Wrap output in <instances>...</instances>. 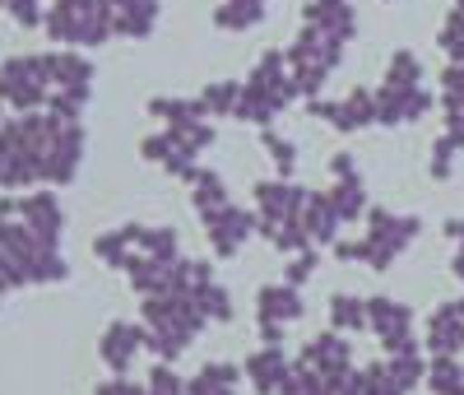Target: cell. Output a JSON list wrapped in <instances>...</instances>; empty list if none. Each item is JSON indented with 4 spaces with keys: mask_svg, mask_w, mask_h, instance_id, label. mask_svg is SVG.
I'll use <instances>...</instances> for the list:
<instances>
[{
    "mask_svg": "<svg viewBox=\"0 0 464 395\" xmlns=\"http://www.w3.org/2000/svg\"><path fill=\"white\" fill-rule=\"evenodd\" d=\"M140 316H144V353H153L159 363H177L181 353L190 349L209 316L200 311V302L186 293H163V298H140Z\"/></svg>",
    "mask_w": 464,
    "mask_h": 395,
    "instance_id": "1",
    "label": "cell"
},
{
    "mask_svg": "<svg viewBox=\"0 0 464 395\" xmlns=\"http://www.w3.org/2000/svg\"><path fill=\"white\" fill-rule=\"evenodd\" d=\"M302 98L297 79L288 70V52H265L251 74L242 79V103H237V116L232 122H246V126H269L279 112H288L293 103Z\"/></svg>",
    "mask_w": 464,
    "mask_h": 395,
    "instance_id": "2",
    "label": "cell"
},
{
    "mask_svg": "<svg viewBox=\"0 0 464 395\" xmlns=\"http://www.w3.org/2000/svg\"><path fill=\"white\" fill-rule=\"evenodd\" d=\"M43 33L52 47H102L116 33L111 0H52Z\"/></svg>",
    "mask_w": 464,
    "mask_h": 395,
    "instance_id": "3",
    "label": "cell"
},
{
    "mask_svg": "<svg viewBox=\"0 0 464 395\" xmlns=\"http://www.w3.org/2000/svg\"><path fill=\"white\" fill-rule=\"evenodd\" d=\"M362 223H367V232L358 237V265H367V270H391L422 232L418 214H395L381 205H372Z\"/></svg>",
    "mask_w": 464,
    "mask_h": 395,
    "instance_id": "4",
    "label": "cell"
},
{
    "mask_svg": "<svg viewBox=\"0 0 464 395\" xmlns=\"http://www.w3.org/2000/svg\"><path fill=\"white\" fill-rule=\"evenodd\" d=\"M343 47H348V43H339V37H330V33L316 28V24H302V28H297V37L288 43V70H293V79H297L302 98H321L325 79H330V74L339 70V61H343Z\"/></svg>",
    "mask_w": 464,
    "mask_h": 395,
    "instance_id": "5",
    "label": "cell"
},
{
    "mask_svg": "<svg viewBox=\"0 0 464 395\" xmlns=\"http://www.w3.org/2000/svg\"><path fill=\"white\" fill-rule=\"evenodd\" d=\"M52 98V70H47V52L33 56H10L0 61V103L14 112H37Z\"/></svg>",
    "mask_w": 464,
    "mask_h": 395,
    "instance_id": "6",
    "label": "cell"
},
{
    "mask_svg": "<svg viewBox=\"0 0 464 395\" xmlns=\"http://www.w3.org/2000/svg\"><path fill=\"white\" fill-rule=\"evenodd\" d=\"M84 149H89V135H84V122H61L56 135L47 140L43 158H37V186H70L84 168Z\"/></svg>",
    "mask_w": 464,
    "mask_h": 395,
    "instance_id": "7",
    "label": "cell"
},
{
    "mask_svg": "<svg viewBox=\"0 0 464 395\" xmlns=\"http://www.w3.org/2000/svg\"><path fill=\"white\" fill-rule=\"evenodd\" d=\"M200 223H205V237H209V252H214L218 261H232V256H237L251 237L260 232V214L246 210V205H237V201H227L223 210L205 214Z\"/></svg>",
    "mask_w": 464,
    "mask_h": 395,
    "instance_id": "8",
    "label": "cell"
},
{
    "mask_svg": "<svg viewBox=\"0 0 464 395\" xmlns=\"http://www.w3.org/2000/svg\"><path fill=\"white\" fill-rule=\"evenodd\" d=\"M306 112L316 122L334 126V131H362V126H376V94L372 89H348L343 98H306Z\"/></svg>",
    "mask_w": 464,
    "mask_h": 395,
    "instance_id": "9",
    "label": "cell"
},
{
    "mask_svg": "<svg viewBox=\"0 0 464 395\" xmlns=\"http://www.w3.org/2000/svg\"><path fill=\"white\" fill-rule=\"evenodd\" d=\"M367 331L381 340L385 353L395 349H413V307H404L400 298H367Z\"/></svg>",
    "mask_w": 464,
    "mask_h": 395,
    "instance_id": "10",
    "label": "cell"
},
{
    "mask_svg": "<svg viewBox=\"0 0 464 395\" xmlns=\"http://www.w3.org/2000/svg\"><path fill=\"white\" fill-rule=\"evenodd\" d=\"M256 214H260V228L269 223H288V219H302L306 210V186H297L293 177H269V182H256Z\"/></svg>",
    "mask_w": 464,
    "mask_h": 395,
    "instance_id": "11",
    "label": "cell"
},
{
    "mask_svg": "<svg viewBox=\"0 0 464 395\" xmlns=\"http://www.w3.org/2000/svg\"><path fill=\"white\" fill-rule=\"evenodd\" d=\"M140 158H144V163H159L168 177H177V182H196V173H200V163H196V149H186L181 140H177V131H153V135H144L140 140Z\"/></svg>",
    "mask_w": 464,
    "mask_h": 395,
    "instance_id": "12",
    "label": "cell"
},
{
    "mask_svg": "<svg viewBox=\"0 0 464 395\" xmlns=\"http://www.w3.org/2000/svg\"><path fill=\"white\" fill-rule=\"evenodd\" d=\"M144 353V321H111L102 335H98V359L111 377H130L135 359Z\"/></svg>",
    "mask_w": 464,
    "mask_h": 395,
    "instance_id": "13",
    "label": "cell"
},
{
    "mask_svg": "<svg viewBox=\"0 0 464 395\" xmlns=\"http://www.w3.org/2000/svg\"><path fill=\"white\" fill-rule=\"evenodd\" d=\"M432 112V94L413 84V89H391L381 84L376 89V126H413Z\"/></svg>",
    "mask_w": 464,
    "mask_h": 395,
    "instance_id": "14",
    "label": "cell"
},
{
    "mask_svg": "<svg viewBox=\"0 0 464 395\" xmlns=\"http://www.w3.org/2000/svg\"><path fill=\"white\" fill-rule=\"evenodd\" d=\"M47 70H52V89H65L74 98H93V79H98V65L84 56V52H74V47H52L47 52Z\"/></svg>",
    "mask_w": 464,
    "mask_h": 395,
    "instance_id": "15",
    "label": "cell"
},
{
    "mask_svg": "<svg viewBox=\"0 0 464 395\" xmlns=\"http://www.w3.org/2000/svg\"><path fill=\"white\" fill-rule=\"evenodd\" d=\"M242 372H246V381H251L256 395H279L284 381H288V372H293V359H288L284 344H260L251 359L242 363Z\"/></svg>",
    "mask_w": 464,
    "mask_h": 395,
    "instance_id": "16",
    "label": "cell"
},
{
    "mask_svg": "<svg viewBox=\"0 0 464 395\" xmlns=\"http://www.w3.org/2000/svg\"><path fill=\"white\" fill-rule=\"evenodd\" d=\"M19 219H24L37 237H47V242H56V247H61V232H65V205H61L56 186L33 191V195H19Z\"/></svg>",
    "mask_w": 464,
    "mask_h": 395,
    "instance_id": "17",
    "label": "cell"
},
{
    "mask_svg": "<svg viewBox=\"0 0 464 395\" xmlns=\"http://www.w3.org/2000/svg\"><path fill=\"white\" fill-rule=\"evenodd\" d=\"M306 316V302H302V289L279 280V284H265L256 293V321H275V326H293Z\"/></svg>",
    "mask_w": 464,
    "mask_h": 395,
    "instance_id": "18",
    "label": "cell"
},
{
    "mask_svg": "<svg viewBox=\"0 0 464 395\" xmlns=\"http://www.w3.org/2000/svg\"><path fill=\"white\" fill-rule=\"evenodd\" d=\"M422 349L428 353H464V311L459 302H441L432 316H428V335H422Z\"/></svg>",
    "mask_w": 464,
    "mask_h": 395,
    "instance_id": "19",
    "label": "cell"
},
{
    "mask_svg": "<svg viewBox=\"0 0 464 395\" xmlns=\"http://www.w3.org/2000/svg\"><path fill=\"white\" fill-rule=\"evenodd\" d=\"M302 359L312 363V368H321L325 377H334V372H343V368H353V344H348V335H343V331H334V326H330L325 335L306 340Z\"/></svg>",
    "mask_w": 464,
    "mask_h": 395,
    "instance_id": "20",
    "label": "cell"
},
{
    "mask_svg": "<svg viewBox=\"0 0 464 395\" xmlns=\"http://www.w3.org/2000/svg\"><path fill=\"white\" fill-rule=\"evenodd\" d=\"M159 0H111V24H116V37H135V43H144V37H153V28H159Z\"/></svg>",
    "mask_w": 464,
    "mask_h": 395,
    "instance_id": "21",
    "label": "cell"
},
{
    "mask_svg": "<svg viewBox=\"0 0 464 395\" xmlns=\"http://www.w3.org/2000/svg\"><path fill=\"white\" fill-rule=\"evenodd\" d=\"M93 256L107 270H130V261L140 256V223H121V228H107L93 237Z\"/></svg>",
    "mask_w": 464,
    "mask_h": 395,
    "instance_id": "22",
    "label": "cell"
},
{
    "mask_svg": "<svg viewBox=\"0 0 464 395\" xmlns=\"http://www.w3.org/2000/svg\"><path fill=\"white\" fill-rule=\"evenodd\" d=\"M302 223H306V232H312V242H316V247L339 242V228H343V219H339V210H334V201H330V191H312V195H306Z\"/></svg>",
    "mask_w": 464,
    "mask_h": 395,
    "instance_id": "23",
    "label": "cell"
},
{
    "mask_svg": "<svg viewBox=\"0 0 464 395\" xmlns=\"http://www.w3.org/2000/svg\"><path fill=\"white\" fill-rule=\"evenodd\" d=\"M242 363H227V359H214L205 363L196 377L186 381V395H237V381H242Z\"/></svg>",
    "mask_w": 464,
    "mask_h": 395,
    "instance_id": "24",
    "label": "cell"
},
{
    "mask_svg": "<svg viewBox=\"0 0 464 395\" xmlns=\"http://www.w3.org/2000/svg\"><path fill=\"white\" fill-rule=\"evenodd\" d=\"M144 112L153 116V122H163V126H186V122H205V116H209L200 94L196 98H149ZM209 122H214V116H209Z\"/></svg>",
    "mask_w": 464,
    "mask_h": 395,
    "instance_id": "25",
    "label": "cell"
},
{
    "mask_svg": "<svg viewBox=\"0 0 464 395\" xmlns=\"http://www.w3.org/2000/svg\"><path fill=\"white\" fill-rule=\"evenodd\" d=\"M330 201H334V210H339V219H343V223H362V219H367V210H372L367 186H362V173H358V177H334Z\"/></svg>",
    "mask_w": 464,
    "mask_h": 395,
    "instance_id": "26",
    "label": "cell"
},
{
    "mask_svg": "<svg viewBox=\"0 0 464 395\" xmlns=\"http://www.w3.org/2000/svg\"><path fill=\"white\" fill-rule=\"evenodd\" d=\"M227 201H232V195H227V182H223V173H214V168H200V173H196V182H190V205H196V214L205 219V214L223 210Z\"/></svg>",
    "mask_w": 464,
    "mask_h": 395,
    "instance_id": "27",
    "label": "cell"
},
{
    "mask_svg": "<svg viewBox=\"0 0 464 395\" xmlns=\"http://www.w3.org/2000/svg\"><path fill=\"white\" fill-rule=\"evenodd\" d=\"M190 298L200 302V311L209 316V326H227L232 316H237V307H232V293H227L218 280H205V284H196V289H190Z\"/></svg>",
    "mask_w": 464,
    "mask_h": 395,
    "instance_id": "28",
    "label": "cell"
},
{
    "mask_svg": "<svg viewBox=\"0 0 464 395\" xmlns=\"http://www.w3.org/2000/svg\"><path fill=\"white\" fill-rule=\"evenodd\" d=\"M330 326L343 331V335H362V331H367V298L334 293V298H330Z\"/></svg>",
    "mask_w": 464,
    "mask_h": 395,
    "instance_id": "29",
    "label": "cell"
},
{
    "mask_svg": "<svg viewBox=\"0 0 464 395\" xmlns=\"http://www.w3.org/2000/svg\"><path fill=\"white\" fill-rule=\"evenodd\" d=\"M260 237L269 247H279L284 256H293V252H306V247H316L312 242V232H306V223L302 219H288V223H269V228H260Z\"/></svg>",
    "mask_w": 464,
    "mask_h": 395,
    "instance_id": "30",
    "label": "cell"
},
{
    "mask_svg": "<svg viewBox=\"0 0 464 395\" xmlns=\"http://www.w3.org/2000/svg\"><path fill=\"white\" fill-rule=\"evenodd\" d=\"M381 84H391V89H413V84H422V61H418L409 47L391 52V61H385V74H381Z\"/></svg>",
    "mask_w": 464,
    "mask_h": 395,
    "instance_id": "31",
    "label": "cell"
},
{
    "mask_svg": "<svg viewBox=\"0 0 464 395\" xmlns=\"http://www.w3.org/2000/svg\"><path fill=\"white\" fill-rule=\"evenodd\" d=\"M209 116H237V103H242V79H214V84L200 89Z\"/></svg>",
    "mask_w": 464,
    "mask_h": 395,
    "instance_id": "32",
    "label": "cell"
},
{
    "mask_svg": "<svg viewBox=\"0 0 464 395\" xmlns=\"http://www.w3.org/2000/svg\"><path fill=\"white\" fill-rule=\"evenodd\" d=\"M260 144H265V153H269V163H275L279 177H293L297 173V144L288 135H279L275 126H260Z\"/></svg>",
    "mask_w": 464,
    "mask_h": 395,
    "instance_id": "33",
    "label": "cell"
},
{
    "mask_svg": "<svg viewBox=\"0 0 464 395\" xmlns=\"http://www.w3.org/2000/svg\"><path fill=\"white\" fill-rule=\"evenodd\" d=\"M140 252L159 256V261H177L181 256V237H177V228H149V223H140Z\"/></svg>",
    "mask_w": 464,
    "mask_h": 395,
    "instance_id": "34",
    "label": "cell"
},
{
    "mask_svg": "<svg viewBox=\"0 0 464 395\" xmlns=\"http://www.w3.org/2000/svg\"><path fill=\"white\" fill-rule=\"evenodd\" d=\"M459 149H464V140L450 135V131L432 144V163H428V177H432V182H450V177H455V158H459Z\"/></svg>",
    "mask_w": 464,
    "mask_h": 395,
    "instance_id": "35",
    "label": "cell"
},
{
    "mask_svg": "<svg viewBox=\"0 0 464 395\" xmlns=\"http://www.w3.org/2000/svg\"><path fill=\"white\" fill-rule=\"evenodd\" d=\"M279 395H325V372H321V368H312L306 359H297Z\"/></svg>",
    "mask_w": 464,
    "mask_h": 395,
    "instance_id": "36",
    "label": "cell"
},
{
    "mask_svg": "<svg viewBox=\"0 0 464 395\" xmlns=\"http://www.w3.org/2000/svg\"><path fill=\"white\" fill-rule=\"evenodd\" d=\"M362 395H409V390L395 381L391 363L376 359V363H367V368H362Z\"/></svg>",
    "mask_w": 464,
    "mask_h": 395,
    "instance_id": "37",
    "label": "cell"
},
{
    "mask_svg": "<svg viewBox=\"0 0 464 395\" xmlns=\"http://www.w3.org/2000/svg\"><path fill=\"white\" fill-rule=\"evenodd\" d=\"M437 47L446 52V61H464V10L459 5L446 15V24L437 33Z\"/></svg>",
    "mask_w": 464,
    "mask_h": 395,
    "instance_id": "38",
    "label": "cell"
},
{
    "mask_svg": "<svg viewBox=\"0 0 464 395\" xmlns=\"http://www.w3.org/2000/svg\"><path fill=\"white\" fill-rule=\"evenodd\" d=\"M144 386H149V395H186V377H177L172 363H153Z\"/></svg>",
    "mask_w": 464,
    "mask_h": 395,
    "instance_id": "39",
    "label": "cell"
},
{
    "mask_svg": "<svg viewBox=\"0 0 464 395\" xmlns=\"http://www.w3.org/2000/svg\"><path fill=\"white\" fill-rule=\"evenodd\" d=\"M316 265H321V252H316V247H306V252H293V256H288V265H284V280L302 289V284H306V280H312V274H316Z\"/></svg>",
    "mask_w": 464,
    "mask_h": 395,
    "instance_id": "40",
    "label": "cell"
},
{
    "mask_svg": "<svg viewBox=\"0 0 464 395\" xmlns=\"http://www.w3.org/2000/svg\"><path fill=\"white\" fill-rule=\"evenodd\" d=\"M84 98H74V94H65V89H52V98H47V112L52 116H61V122H84Z\"/></svg>",
    "mask_w": 464,
    "mask_h": 395,
    "instance_id": "41",
    "label": "cell"
},
{
    "mask_svg": "<svg viewBox=\"0 0 464 395\" xmlns=\"http://www.w3.org/2000/svg\"><path fill=\"white\" fill-rule=\"evenodd\" d=\"M5 15H10L19 28H43V19H47L43 0H5Z\"/></svg>",
    "mask_w": 464,
    "mask_h": 395,
    "instance_id": "42",
    "label": "cell"
},
{
    "mask_svg": "<svg viewBox=\"0 0 464 395\" xmlns=\"http://www.w3.org/2000/svg\"><path fill=\"white\" fill-rule=\"evenodd\" d=\"M19 289H28V280H24V270H19V261L5 252V247H0V293H19Z\"/></svg>",
    "mask_w": 464,
    "mask_h": 395,
    "instance_id": "43",
    "label": "cell"
},
{
    "mask_svg": "<svg viewBox=\"0 0 464 395\" xmlns=\"http://www.w3.org/2000/svg\"><path fill=\"white\" fill-rule=\"evenodd\" d=\"M93 395H149V386L144 381H130V377H107V381H98Z\"/></svg>",
    "mask_w": 464,
    "mask_h": 395,
    "instance_id": "44",
    "label": "cell"
},
{
    "mask_svg": "<svg viewBox=\"0 0 464 395\" xmlns=\"http://www.w3.org/2000/svg\"><path fill=\"white\" fill-rule=\"evenodd\" d=\"M330 177H358L353 153H334V158H330Z\"/></svg>",
    "mask_w": 464,
    "mask_h": 395,
    "instance_id": "45",
    "label": "cell"
},
{
    "mask_svg": "<svg viewBox=\"0 0 464 395\" xmlns=\"http://www.w3.org/2000/svg\"><path fill=\"white\" fill-rule=\"evenodd\" d=\"M441 232L450 237L455 247H464V219H446V228H441Z\"/></svg>",
    "mask_w": 464,
    "mask_h": 395,
    "instance_id": "46",
    "label": "cell"
},
{
    "mask_svg": "<svg viewBox=\"0 0 464 395\" xmlns=\"http://www.w3.org/2000/svg\"><path fill=\"white\" fill-rule=\"evenodd\" d=\"M450 274H455V280H459V284H464V247H459V252H455V256H450Z\"/></svg>",
    "mask_w": 464,
    "mask_h": 395,
    "instance_id": "47",
    "label": "cell"
},
{
    "mask_svg": "<svg viewBox=\"0 0 464 395\" xmlns=\"http://www.w3.org/2000/svg\"><path fill=\"white\" fill-rule=\"evenodd\" d=\"M232 5H246V10H260V15H265V10H269V0H232Z\"/></svg>",
    "mask_w": 464,
    "mask_h": 395,
    "instance_id": "48",
    "label": "cell"
},
{
    "mask_svg": "<svg viewBox=\"0 0 464 395\" xmlns=\"http://www.w3.org/2000/svg\"><path fill=\"white\" fill-rule=\"evenodd\" d=\"M5 122H10V116H5V103H0V131H5Z\"/></svg>",
    "mask_w": 464,
    "mask_h": 395,
    "instance_id": "49",
    "label": "cell"
},
{
    "mask_svg": "<svg viewBox=\"0 0 464 395\" xmlns=\"http://www.w3.org/2000/svg\"><path fill=\"white\" fill-rule=\"evenodd\" d=\"M455 302H459V311H464V298H455Z\"/></svg>",
    "mask_w": 464,
    "mask_h": 395,
    "instance_id": "50",
    "label": "cell"
},
{
    "mask_svg": "<svg viewBox=\"0 0 464 395\" xmlns=\"http://www.w3.org/2000/svg\"><path fill=\"white\" fill-rule=\"evenodd\" d=\"M0 307H5V293H0Z\"/></svg>",
    "mask_w": 464,
    "mask_h": 395,
    "instance_id": "51",
    "label": "cell"
},
{
    "mask_svg": "<svg viewBox=\"0 0 464 395\" xmlns=\"http://www.w3.org/2000/svg\"><path fill=\"white\" fill-rule=\"evenodd\" d=\"M455 5H459V10H464V0H455Z\"/></svg>",
    "mask_w": 464,
    "mask_h": 395,
    "instance_id": "52",
    "label": "cell"
},
{
    "mask_svg": "<svg viewBox=\"0 0 464 395\" xmlns=\"http://www.w3.org/2000/svg\"><path fill=\"white\" fill-rule=\"evenodd\" d=\"M0 10H5V0H0Z\"/></svg>",
    "mask_w": 464,
    "mask_h": 395,
    "instance_id": "53",
    "label": "cell"
}]
</instances>
